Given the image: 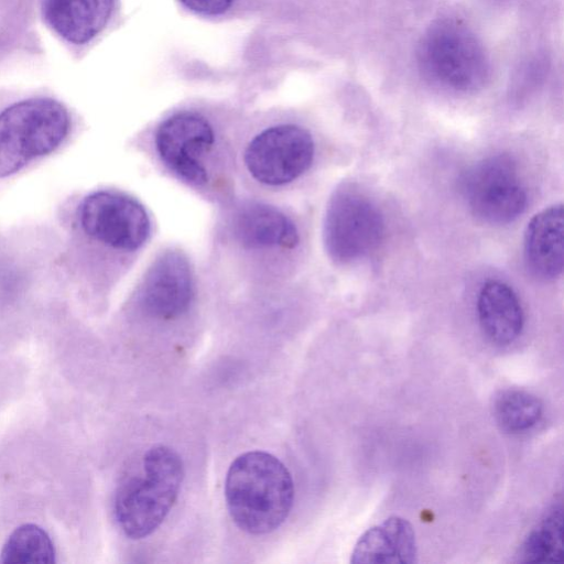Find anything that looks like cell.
I'll return each mask as SVG.
<instances>
[{
    "mask_svg": "<svg viewBox=\"0 0 564 564\" xmlns=\"http://www.w3.org/2000/svg\"><path fill=\"white\" fill-rule=\"evenodd\" d=\"M315 152V141L307 129L278 123L260 130L247 142L242 164L260 186L283 188L308 172Z\"/></svg>",
    "mask_w": 564,
    "mask_h": 564,
    "instance_id": "cell-5",
    "label": "cell"
},
{
    "mask_svg": "<svg viewBox=\"0 0 564 564\" xmlns=\"http://www.w3.org/2000/svg\"><path fill=\"white\" fill-rule=\"evenodd\" d=\"M113 0H45L46 22L65 40L83 44L107 23Z\"/></svg>",
    "mask_w": 564,
    "mask_h": 564,
    "instance_id": "cell-15",
    "label": "cell"
},
{
    "mask_svg": "<svg viewBox=\"0 0 564 564\" xmlns=\"http://www.w3.org/2000/svg\"><path fill=\"white\" fill-rule=\"evenodd\" d=\"M217 139L210 122L194 111L176 112L164 119L154 133V150L175 177L195 188L213 181Z\"/></svg>",
    "mask_w": 564,
    "mask_h": 564,
    "instance_id": "cell-6",
    "label": "cell"
},
{
    "mask_svg": "<svg viewBox=\"0 0 564 564\" xmlns=\"http://www.w3.org/2000/svg\"><path fill=\"white\" fill-rule=\"evenodd\" d=\"M417 65L431 84L455 93H471L485 86L490 75L488 55L473 31L453 19L433 23L416 52Z\"/></svg>",
    "mask_w": 564,
    "mask_h": 564,
    "instance_id": "cell-3",
    "label": "cell"
},
{
    "mask_svg": "<svg viewBox=\"0 0 564 564\" xmlns=\"http://www.w3.org/2000/svg\"><path fill=\"white\" fill-rule=\"evenodd\" d=\"M225 498L232 521L242 531L260 535L278 529L288 518L294 484L275 456L250 451L236 457L225 480Z\"/></svg>",
    "mask_w": 564,
    "mask_h": 564,
    "instance_id": "cell-1",
    "label": "cell"
},
{
    "mask_svg": "<svg viewBox=\"0 0 564 564\" xmlns=\"http://www.w3.org/2000/svg\"><path fill=\"white\" fill-rule=\"evenodd\" d=\"M477 314L484 334L498 345H508L522 332L524 316L516 292L508 284L490 280L480 289Z\"/></svg>",
    "mask_w": 564,
    "mask_h": 564,
    "instance_id": "cell-14",
    "label": "cell"
},
{
    "mask_svg": "<svg viewBox=\"0 0 564 564\" xmlns=\"http://www.w3.org/2000/svg\"><path fill=\"white\" fill-rule=\"evenodd\" d=\"M66 109L50 98H32L0 112V177L54 151L68 132Z\"/></svg>",
    "mask_w": 564,
    "mask_h": 564,
    "instance_id": "cell-4",
    "label": "cell"
},
{
    "mask_svg": "<svg viewBox=\"0 0 564 564\" xmlns=\"http://www.w3.org/2000/svg\"><path fill=\"white\" fill-rule=\"evenodd\" d=\"M183 477L182 458L173 448L147 449L116 490L113 513L122 532L134 540L153 533L172 509Z\"/></svg>",
    "mask_w": 564,
    "mask_h": 564,
    "instance_id": "cell-2",
    "label": "cell"
},
{
    "mask_svg": "<svg viewBox=\"0 0 564 564\" xmlns=\"http://www.w3.org/2000/svg\"><path fill=\"white\" fill-rule=\"evenodd\" d=\"M84 231L99 242L122 252H134L151 235V220L145 208L128 195L99 191L80 205Z\"/></svg>",
    "mask_w": 564,
    "mask_h": 564,
    "instance_id": "cell-9",
    "label": "cell"
},
{
    "mask_svg": "<svg viewBox=\"0 0 564 564\" xmlns=\"http://www.w3.org/2000/svg\"><path fill=\"white\" fill-rule=\"evenodd\" d=\"M196 288L187 258L180 251L167 250L147 269L137 288L135 304L150 318L175 321L194 305Z\"/></svg>",
    "mask_w": 564,
    "mask_h": 564,
    "instance_id": "cell-10",
    "label": "cell"
},
{
    "mask_svg": "<svg viewBox=\"0 0 564 564\" xmlns=\"http://www.w3.org/2000/svg\"><path fill=\"white\" fill-rule=\"evenodd\" d=\"M53 541L41 527L26 523L18 527L0 552L1 564L54 563Z\"/></svg>",
    "mask_w": 564,
    "mask_h": 564,
    "instance_id": "cell-18",
    "label": "cell"
},
{
    "mask_svg": "<svg viewBox=\"0 0 564 564\" xmlns=\"http://www.w3.org/2000/svg\"><path fill=\"white\" fill-rule=\"evenodd\" d=\"M523 258L528 270L539 279L551 280L562 273L564 263L562 204L549 206L530 219L524 231Z\"/></svg>",
    "mask_w": 564,
    "mask_h": 564,
    "instance_id": "cell-12",
    "label": "cell"
},
{
    "mask_svg": "<svg viewBox=\"0 0 564 564\" xmlns=\"http://www.w3.org/2000/svg\"><path fill=\"white\" fill-rule=\"evenodd\" d=\"M518 562H558L563 558V509L554 506L528 533L517 553Z\"/></svg>",
    "mask_w": 564,
    "mask_h": 564,
    "instance_id": "cell-16",
    "label": "cell"
},
{
    "mask_svg": "<svg viewBox=\"0 0 564 564\" xmlns=\"http://www.w3.org/2000/svg\"><path fill=\"white\" fill-rule=\"evenodd\" d=\"M383 235V217L368 197L350 189L334 194L323 225L325 249L333 261L362 259L380 245Z\"/></svg>",
    "mask_w": 564,
    "mask_h": 564,
    "instance_id": "cell-7",
    "label": "cell"
},
{
    "mask_svg": "<svg viewBox=\"0 0 564 564\" xmlns=\"http://www.w3.org/2000/svg\"><path fill=\"white\" fill-rule=\"evenodd\" d=\"M492 412L502 430L510 433H522L540 421L543 405L540 399L532 393L508 389L496 395Z\"/></svg>",
    "mask_w": 564,
    "mask_h": 564,
    "instance_id": "cell-17",
    "label": "cell"
},
{
    "mask_svg": "<svg viewBox=\"0 0 564 564\" xmlns=\"http://www.w3.org/2000/svg\"><path fill=\"white\" fill-rule=\"evenodd\" d=\"M235 245L246 252H291L300 245V231L283 209L263 202H246L234 209L228 224Z\"/></svg>",
    "mask_w": 564,
    "mask_h": 564,
    "instance_id": "cell-11",
    "label": "cell"
},
{
    "mask_svg": "<svg viewBox=\"0 0 564 564\" xmlns=\"http://www.w3.org/2000/svg\"><path fill=\"white\" fill-rule=\"evenodd\" d=\"M460 189L473 215L488 224L511 223L527 206L517 164L507 154L491 155L471 165L462 175Z\"/></svg>",
    "mask_w": 564,
    "mask_h": 564,
    "instance_id": "cell-8",
    "label": "cell"
},
{
    "mask_svg": "<svg viewBox=\"0 0 564 564\" xmlns=\"http://www.w3.org/2000/svg\"><path fill=\"white\" fill-rule=\"evenodd\" d=\"M417 553L415 532L401 517H390L369 528L357 541L350 563L378 564L415 562Z\"/></svg>",
    "mask_w": 564,
    "mask_h": 564,
    "instance_id": "cell-13",
    "label": "cell"
},
{
    "mask_svg": "<svg viewBox=\"0 0 564 564\" xmlns=\"http://www.w3.org/2000/svg\"><path fill=\"white\" fill-rule=\"evenodd\" d=\"M188 10L207 17L219 15L226 12L232 0H180Z\"/></svg>",
    "mask_w": 564,
    "mask_h": 564,
    "instance_id": "cell-19",
    "label": "cell"
}]
</instances>
